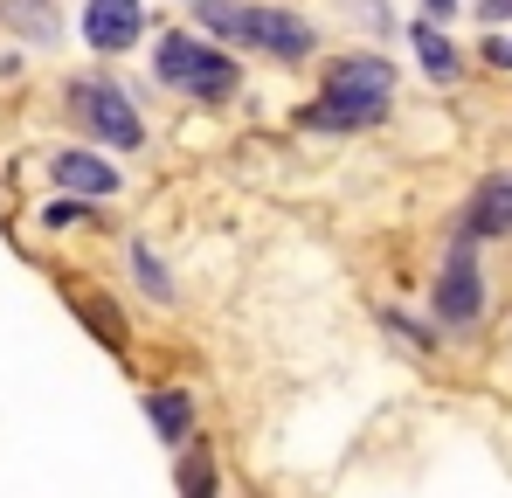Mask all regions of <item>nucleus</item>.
<instances>
[{
	"instance_id": "nucleus-3",
	"label": "nucleus",
	"mask_w": 512,
	"mask_h": 498,
	"mask_svg": "<svg viewBox=\"0 0 512 498\" xmlns=\"http://www.w3.org/2000/svg\"><path fill=\"white\" fill-rule=\"evenodd\" d=\"M63 111L84 125L90 139H104V146H118V153H139V146H146L139 104H132L111 77H70L63 83Z\"/></svg>"
},
{
	"instance_id": "nucleus-15",
	"label": "nucleus",
	"mask_w": 512,
	"mask_h": 498,
	"mask_svg": "<svg viewBox=\"0 0 512 498\" xmlns=\"http://www.w3.org/2000/svg\"><path fill=\"white\" fill-rule=\"evenodd\" d=\"M346 14H353V21H367V28H388V21H395L381 0H346Z\"/></svg>"
},
{
	"instance_id": "nucleus-16",
	"label": "nucleus",
	"mask_w": 512,
	"mask_h": 498,
	"mask_svg": "<svg viewBox=\"0 0 512 498\" xmlns=\"http://www.w3.org/2000/svg\"><path fill=\"white\" fill-rule=\"evenodd\" d=\"M42 222H49V229H70V222H90V215L77 208V201H49V208H42Z\"/></svg>"
},
{
	"instance_id": "nucleus-17",
	"label": "nucleus",
	"mask_w": 512,
	"mask_h": 498,
	"mask_svg": "<svg viewBox=\"0 0 512 498\" xmlns=\"http://www.w3.org/2000/svg\"><path fill=\"white\" fill-rule=\"evenodd\" d=\"M388 326L402 332V339H409V346H436V332H423V326H416V319H388Z\"/></svg>"
},
{
	"instance_id": "nucleus-6",
	"label": "nucleus",
	"mask_w": 512,
	"mask_h": 498,
	"mask_svg": "<svg viewBox=\"0 0 512 498\" xmlns=\"http://www.w3.org/2000/svg\"><path fill=\"white\" fill-rule=\"evenodd\" d=\"M139 28H146V7H139V0H90V7H84V42L97 49V56L132 49Z\"/></svg>"
},
{
	"instance_id": "nucleus-19",
	"label": "nucleus",
	"mask_w": 512,
	"mask_h": 498,
	"mask_svg": "<svg viewBox=\"0 0 512 498\" xmlns=\"http://www.w3.org/2000/svg\"><path fill=\"white\" fill-rule=\"evenodd\" d=\"M485 56H492L499 70H512V42H485Z\"/></svg>"
},
{
	"instance_id": "nucleus-5",
	"label": "nucleus",
	"mask_w": 512,
	"mask_h": 498,
	"mask_svg": "<svg viewBox=\"0 0 512 498\" xmlns=\"http://www.w3.org/2000/svg\"><path fill=\"white\" fill-rule=\"evenodd\" d=\"M478 312H485V270H478L471 236H464V243L450 249L443 277H436V319L443 326H478Z\"/></svg>"
},
{
	"instance_id": "nucleus-7",
	"label": "nucleus",
	"mask_w": 512,
	"mask_h": 498,
	"mask_svg": "<svg viewBox=\"0 0 512 498\" xmlns=\"http://www.w3.org/2000/svg\"><path fill=\"white\" fill-rule=\"evenodd\" d=\"M49 180L63 187V194H84V201H104V194H118V166L84 153V146H63L56 160H49Z\"/></svg>"
},
{
	"instance_id": "nucleus-13",
	"label": "nucleus",
	"mask_w": 512,
	"mask_h": 498,
	"mask_svg": "<svg viewBox=\"0 0 512 498\" xmlns=\"http://www.w3.org/2000/svg\"><path fill=\"white\" fill-rule=\"evenodd\" d=\"M132 270H139V291L146 298H160V305L173 298V277H167V263L153 256V243H132Z\"/></svg>"
},
{
	"instance_id": "nucleus-18",
	"label": "nucleus",
	"mask_w": 512,
	"mask_h": 498,
	"mask_svg": "<svg viewBox=\"0 0 512 498\" xmlns=\"http://www.w3.org/2000/svg\"><path fill=\"white\" fill-rule=\"evenodd\" d=\"M478 14L485 21H512V0H478Z\"/></svg>"
},
{
	"instance_id": "nucleus-14",
	"label": "nucleus",
	"mask_w": 512,
	"mask_h": 498,
	"mask_svg": "<svg viewBox=\"0 0 512 498\" xmlns=\"http://www.w3.org/2000/svg\"><path fill=\"white\" fill-rule=\"evenodd\" d=\"M77 312H84L90 319V332H97V339H104V346H125V319H111V305H104V298H77Z\"/></svg>"
},
{
	"instance_id": "nucleus-9",
	"label": "nucleus",
	"mask_w": 512,
	"mask_h": 498,
	"mask_svg": "<svg viewBox=\"0 0 512 498\" xmlns=\"http://www.w3.org/2000/svg\"><path fill=\"white\" fill-rule=\"evenodd\" d=\"M146 415H153V429H160V443H187V436H194V402H187V395H180V388H153V395H146Z\"/></svg>"
},
{
	"instance_id": "nucleus-11",
	"label": "nucleus",
	"mask_w": 512,
	"mask_h": 498,
	"mask_svg": "<svg viewBox=\"0 0 512 498\" xmlns=\"http://www.w3.org/2000/svg\"><path fill=\"white\" fill-rule=\"evenodd\" d=\"M416 56H423V70L436 83H450L457 70H464V63H457V49L443 42V28H436V21H423V28H416Z\"/></svg>"
},
{
	"instance_id": "nucleus-12",
	"label": "nucleus",
	"mask_w": 512,
	"mask_h": 498,
	"mask_svg": "<svg viewBox=\"0 0 512 498\" xmlns=\"http://www.w3.org/2000/svg\"><path fill=\"white\" fill-rule=\"evenodd\" d=\"M180 492L187 498H215V457H208L194 436L180 443Z\"/></svg>"
},
{
	"instance_id": "nucleus-20",
	"label": "nucleus",
	"mask_w": 512,
	"mask_h": 498,
	"mask_svg": "<svg viewBox=\"0 0 512 498\" xmlns=\"http://www.w3.org/2000/svg\"><path fill=\"white\" fill-rule=\"evenodd\" d=\"M429 7V21H443V14H457V0H423Z\"/></svg>"
},
{
	"instance_id": "nucleus-4",
	"label": "nucleus",
	"mask_w": 512,
	"mask_h": 498,
	"mask_svg": "<svg viewBox=\"0 0 512 498\" xmlns=\"http://www.w3.org/2000/svg\"><path fill=\"white\" fill-rule=\"evenodd\" d=\"M153 70L167 90H187V97H201V104H229L236 97V56H222V49H208V42H194V35H160V56H153Z\"/></svg>"
},
{
	"instance_id": "nucleus-2",
	"label": "nucleus",
	"mask_w": 512,
	"mask_h": 498,
	"mask_svg": "<svg viewBox=\"0 0 512 498\" xmlns=\"http://www.w3.org/2000/svg\"><path fill=\"white\" fill-rule=\"evenodd\" d=\"M395 104V63H381V56H346L340 70L326 77V97L312 104V125H374L381 111Z\"/></svg>"
},
{
	"instance_id": "nucleus-8",
	"label": "nucleus",
	"mask_w": 512,
	"mask_h": 498,
	"mask_svg": "<svg viewBox=\"0 0 512 498\" xmlns=\"http://www.w3.org/2000/svg\"><path fill=\"white\" fill-rule=\"evenodd\" d=\"M464 236H512V173L478 180V194L464 208Z\"/></svg>"
},
{
	"instance_id": "nucleus-1",
	"label": "nucleus",
	"mask_w": 512,
	"mask_h": 498,
	"mask_svg": "<svg viewBox=\"0 0 512 498\" xmlns=\"http://www.w3.org/2000/svg\"><path fill=\"white\" fill-rule=\"evenodd\" d=\"M201 28L236 42V49H256V56H277V63H305L312 56V28L284 7H250V0H194Z\"/></svg>"
},
{
	"instance_id": "nucleus-10",
	"label": "nucleus",
	"mask_w": 512,
	"mask_h": 498,
	"mask_svg": "<svg viewBox=\"0 0 512 498\" xmlns=\"http://www.w3.org/2000/svg\"><path fill=\"white\" fill-rule=\"evenodd\" d=\"M0 21L21 28V35H35V42H56L63 35V14L49 0H0Z\"/></svg>"
}]
</instances>
